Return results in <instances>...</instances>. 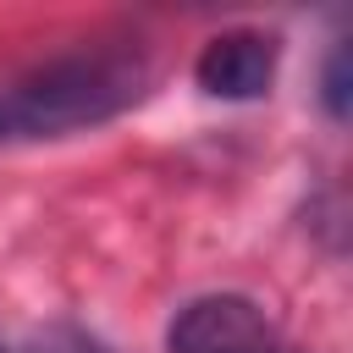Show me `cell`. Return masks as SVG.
Here are the masks:
<instances>
[{
	"label": "cell",
	"instance_id": "cell-1",
	"mask_svg": "<svg viewBox=\"0 0 353 353\" xmlns=\"http://www.w3.org/2000/svg\"><path fill=\"white\" fill-rule=\"evenodd\" d=\"M149 83V61L132 50L61 55L0 94V138H61L121 116Z\"/></svg>",
	"mask_w": 353,
	"mask_h": 353
},
{
	"label": "cell",
	"instance_id": "cell-2",
	"mask_svg": "<svg viewBox=\"0 0 353 353\" xmlns=\"http://www.w3.org/2000/svg\"><path fill=\"white\" fill-rule=\"evenodd\" d=\"M265 347H276V331L265 309L237 292L193 298L171 320V353H265Z\"/></svg>",
	"mask_w": 353,
	"mask_h": 353
},
{
	"label": "cell",
	"instance_id": "cell-3",
	"mask_svg": "<svg viewBox=\"0 0 353 353\" xmlns=\"http://www.w3.org/2000/svg\"><path fill=\"white\" fill-rule=\"evenodd\" d=\"M199 88L215 94V99H259L276 77V44L265 33H221L199 50V66H193Z\"/></svg>",
	"mask_w": 353,
	"mask_h": 353
},
{
	"label": "cell",
	"instance_id": "cell-4",
	"mask_svg": "<svg viewBox=\"0 0 353 353\" xmlns=\"http://www.w3.org/2000/svg\"><path fill=\"white\" fill-rule=\"evenodd\" d=\"M325 105L331 116H347V50H336L325 66Z\"/></svg>",
	"mask_w": 353,
	"mask_h": 353
},
{
	"label": "cell",
	"instance_id": "cell-5",
	"mask_svg": "<svg viewBox=\"0 0 353 353\" xmlns=\"http://www.w3.org/2000/svg\"><path fill=\"white\" fill-rule=\"evenodd\" d=\"M44 353H99V347H94V342H83V336H55Z\"/></svg>",
	"mask_w": 353,
	"mask_h": 353
},
{
	"label": "cell",
	"instance_id": "cell-6",
	"mask_svg": "<svg viewBox=\"0 0 353 353\" xmlns=\"http://www.w3.org/2000/svg\"><path fill=\"white\" fill-rule=\"evenodd\" d=\"M265 353H281V347H265Z\"/></svg>",
	"mask_w": 353,
	"mask_h": 353
},
{
	"label": "cell",
	"instance_id": "cell-7",
	"mask_svg": "<svg viewBox=\"0 0 353 353\" xmlns=\"http://www.w3.org/2000/svg\"><path fill=\"white\" fill-rule=\"evenodd\" d=\"M0 353H6V347H0Z\"/></svg>",
	"mask_w": 353,
	"mask_h": 353
}]
</instances>
